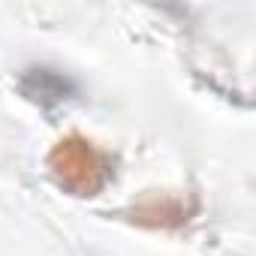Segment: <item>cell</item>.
<instances>
[{"label": "cell", "instance_id": "cell-1", "mask_svg": "<svg viewBox=\"0 0 256 256\" xmlns=\"http://www.w3.org/2000/svg\"><path fill=\"white\" fill-rule=\"evenodd\" d=\"M52 166L60 175V181L78 193H94L102 184V163L96 157V151L82 142V139H66L54 148L52 154Z\"/></svg>", "mask_w": 256, "mask_h": 256}]
</instances>
